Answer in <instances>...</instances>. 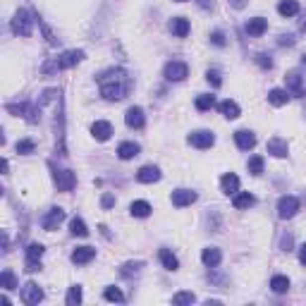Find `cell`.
<instances>
[{
	"label": "cell",
	"instance_id": "6da1fadb",
	"mask_svg": "<svg viewBox=\"0 0 306 306\" xmlns=\"http://www.w3.org/2000/svg\"><path fill=\"white\" fill-rule=\"evenodd\" d=\"M98 86H101V96L108 101H122L129 89H132V81L129 77L122 72V69H110L106 74L98 77Z\"/></svg>",
	"mask_w": 306,
	"mask_h": 306
},
{
	"label": "cell",
	"instance_id": "7a4b0ae2",
	"mask_svg": "<svg viewBox=\"0 0 306 306\" xmlns=\"http://www.w3.org/2000/svg\"><path fill=\"white\" fill-rule=\"evenodd\" d=\"M31 27H34V19H31V14L27 10H19V12L14 14L12 31L17 36H31Z\"/></svg>",
	"mask_w": 306,
	"mask_h": 306
},
{
	"label": "cell",
	"instance_id": "3957f363",
	"mask_svg": "<svg viewBox=\"0 0 306 306\" xmlns=\"http://www.w3.org/2000/svg\"><path fill=\"white\" fill-rule=\"evenodd\" d=\"M186 74H189V69H186V65L180 62V60H173V62L165 65V79L168 81H182Z\"/></svg>",
	"mask_w": 306,
	"mask_h": 306
},
{
	"label": "cell",
	"instance_id": "277c9868",
	"mask_svg": "<svg viewBox=\"0 0 306 306\" xmlns=\"http://www.w3.org/2000/svg\"><path fill=\"white\" fill-rule=\"evenodd\" d=\"M299 211V201L294 199V196H282L278 201V215L282 220H287V218H294V213Z\"/></svg>",
	"mask_w": 306,
	"mask_h": 306
},
{
	"label": "cell",
	"instance_id": "5b68a950",
	"mask_svg": "<svg viewBox=\"0 0 306 306\" xmlns=\"http://www.w3.org/2000/svg\"><path fill=\"white\" fill-rule=\"evenodd\" d=\"M41 299H43V290H41L36 282H27L24 287H22V302L29 306H34V304H39Z\"/></svg>",
	"mask_w": 306,
	"mask_h": 306
},
{
	"label": "cell",
	"instance_id": "8992f818",
	"mask_svg": "<svg viewBox=\"0 0 306 306\" xmlns=\"http://www.w3.org/2000/svg\"><path fill=\"white\" fill-rule=\"evenodd\" d=\"M189 144L196 148H211L215 144V136L206 129H199V132H191L189 134Z\"/></svg>",
	"mask_w": 306,
	"mask_h": 306
},
{
	"label": "cell",
	"instance_id": "52a82bcc",
	"mask_svg": "<svg viewBox=\"0 0 306 306\" xmlns=\"http://www.w3.org/2000/svg\"><path fill=\"white\" fill-rule=\"evenodd\" d=\"M53 177L60 191H72L74 184H77V177H74V173H69V170H55Z\"/></svg>",
	"mask_w": 306,
	"mask_h": 306
},
{
	"label": "cell",
	"instance_id": "ba28073f",
	"mask_svg": "<svg viewBox=\"0 0 306 306\" xmlns=\"http://www.w3.org/2000/svg\"><path fill=\"white\" fill-rule=\"evenodd\" d=\"M81 60H84V53H81V51H67V53H62L58 58L55 67H58V69H67V67L79 65Z\"/></svg>",
	"mask_w": 306,
	"mask_h": 306
},
{
	"label": "cell",
	"instance_id": "9c48e42d",
	"mask_svg": "<svg viewBox=\"0 0 306 306\" xmlns=\"http://www.w3.org/2000/svg\"><path fill=\"white\" fill-rule=\"evenodd\" d=\"M194 201H196V191H189V189H177V191H173V206H177V208L191 206Z\"/></svg>",
	"mask_w": 306,
	"mask_h": 306
},
{
	"label": "cell",
	"instance_id": "30bf717a",
	"mask_svg": "<svg viewBox=\"0 0 306 306\" xmlns=\"http://www.w3.org/2000/svg\"><path fill=\"white\" fill-rule=\"evenodd\" d=\"M62 220H65V211H62V208H51V211H48V215L43 218V230L53 232V230L60 225Z\"/></svg>",
	"mask_w": 306,
	"mask_h": 306
},
{
	"label": "cell",
	"instance_id": "8fae6325",
	"mask_svg": "<svg viewBox=\"0 0 306 306\" xmlns=\"http://www.w3.org/2000/svg\"><path fill=\"white\" fill-rule=\"evenodd\" d=\"M235 141L242 151H249V148L256 146V134L249 132V129H240V132H235Z\"/></svg>",
	"mask_w": 306,
	"mask_h": 306
},
{
	"label": "cell",
	"instance_id": "7c38bea8",
	"mask_svg": "<svg viewBox=\"0 0 306 306\" xmlns=\"http://www.w3.org/2000/svg\"><path fill=\"white\" fill-rule=\"evenodd\" d=\"M136 180L144 182V184H151V182H158L160 180V170L156 165H144L139 173H136Z\"/></svg>",
	"mask_w": 306,
	"mask_h": 306
},
{
	"label": "cell",
	"instance_id": "4fadbf2b",
	"mask_svg": "<svg viewBox=\"0 0 306 306\" xmlns=\"http://www.w3.org/2000/svg\"><path fill=\"white\" fill-rule=\"evenodd\" d=\"M124 122H127V127H132V129H141V127H144V110H141V108H129L127 115H124Z\"/></svg>",
	"mask_w": 306,
	"mask_h": 306
},
{
	"label": "cell",
	"instance_id": "5bb4252c",
	"mask_svg": "<svg viewBox=\"0 0 306 306\" xmlns=\"http://www.w3.org/2000/svg\"><path fill=\"white\" fill-rule=\"evenodd\" d=\"M266 148H268V153L275 156V158H285V156H287V141L280 139V136H273V139L268 141Z\"/></svg>",
	"mask_w": 306,
	"mask_h": 306
},
{
	"label": "cell",
	"instance_id": "9a60e30c",
	"mask_svg": "<svg viewBox=\"0 0 306 306\" xmlns=\"http://www.w3.org/2000/svg\"><path fill=\"white\" fill-rule=\"evenodd\" d=\"M91 134L98 139V141H108L110 139V134H113V127H110V122L106 120H98L91 124Z\"/></svg>",
	"mask_w": 306,
	"mask_h": 306
},
{
	"label": "cell",
	"instance_id": "2e32d148",
	"mask_svg": "<svg viewBox=\"0 0 306 306\" xmlns=\"http://www.w3.org/2000/svg\"><path fill=\"white\" fill-rule=\"evenodd\" d=\"M220 189L225 191V194H237L240 191V177L235 173H227L220 177Z\"/></svg>",
	"mask_w": 306,
	"mask_h": 306
},
{
	"label": "cell",
	"instance_id": "e0dca14e",
	"mask_svg": "<svg viewBox=\"0 0 306 306\" xmlns=\"http://www.w3.org/2000/svg\"><path fill=\"white\" fill-rule=\"evenodd\" d=\"M201 261H203L206 268H215L223 261V253H220V249H215V246H208V249H203V253H201Z\"/></svg>",
	"mask_w": 306,
	"mask_h": 306
},
{
	"label": "cell",
	"instance_id": "ac0fdd59",
	"mask_svg": "<svg viewBox=\"0 0 306 306\" xmlns=\"http://www.w3.org/2000/svg\"><path fill=\"white\" fill-rule=\"evenodd\" d=\"M139 144H134V141H122L120 146H118V156H120L122 160H132L139 156Z\"/></svg>",
	"mask_w": 306,
	"mask_h": 306
},
{
	"label": "cell",
	"instance_id": "d6986e66",
	"mask_svg": "<svg viewBox=\"0 0 306 306\" xmlns=\"http://www.w3.org/2000/svg\"><path fill=\"white\" fill-rule=\"evenodd\" d=\"M287 93H292V96H304V86H302V77L297 74V72H290L287 77Z\"/></svg>",
	"mask_w": 306,
	"mask_h": 306
},
{
	"label": "cell",
	"instance_id": "ffe728a7",
	"mask_svg": "<svg viewBox=\"0 0 306 306\" xmlns=\"http://www.w3.org/2000/svg\"><path fill=\"white\" fill-rule=\"evenodd\" d=\"M244 29H246V34H249V36H261V34L268 29V22L263 19V17H253V19H249V22H246V27H244Z\"/></svg>",
	"mask_w": 306,
	"mask_h": 306
},
{
	"label": "cell",
	"instance_id": "44dd1931",
	"mask_svg": "<svg viewBox=\"0 0 306 306\" xmlns=\"http://www.w3.org/2000/svg\"><path fill=\"white\" fill-rule=\"evenodd\" d=\"M232 203H235L237 211H246V208H251L253 203H256V199H253V194H249V191H237Z\"/></svg>",
	"mask_w": 306,
	"mask_h": 306
},
{
	"label": "cell",
	"instance_id": "7402d4cb",
	"mask_svg": "<svg viewBox=\"0 0 306 306\" xmlns=\"http://www.w3.org/2000/svg\"><path fill=\"white\" fill-rule=\"evenodd\" d=\"M93 256H96V249H91V246H79V249H74L72 251V263H89Z\"/></svg>",
	"mask_w": 306,
	"mask_h": 306
},
{
	"label": "cell",
	"instance_id": "603a6c76",
	"mask_svg": "<svg viewBox=\"0 0 306 306\" xmlns=\"http://www.w3.org/2000/svg\"><path fill=\"white\" fill-rule=\"evenodd\" d=\"M170 31H173L177 39H184L186 34H189V22H186L184 17H175L173 22H170Z\"/></svg>",
	"mask_w": 306,
	"mask_h": 306
},
{
	"label": "cell",
	"instance_id": "cb8c5ba5",
	"mask_svg": "<svg viewBox=\"0 0 306 306\" xmlns=\"http://www.w3.org/2000/svg\"><path fill=\"white\" fill-rule=\"evenodd\" d=\"M160 263H163L165 270H177L180 268V261H177V256L170 249H160Z\"/></svg>",
	"mask_w": 306,
	"mask_h": 306
},
{
	"label": "cell",
	"instance_id": "d4e9b609",
	"mask_svg": "<svg viewBox=\"0 0 306 306\" xmlns=\"http://www.w3.org/2000/svg\"><path fill=\"white\" fill-rule=\"evenodd\" d=\"M287 101H290V93L285 91V89H273V91L268 93V103H270V106H285V103H287Z\"/></svg>",
	"mask_w": 306,
	"mask_h": 306
},
{
	"label": "cell",
	"instance_id": "484cf974",
	"mask_svg": "<svg viewBox=\"0 0 306 306\" xmlns=\"http://www.w3.org/2000/svg\"><path fill=\"white\" fill-rule=\"evenodd\" d=\"M218 108H220V113L225 115L227 120H235V118H240V106H237L235 101H230V98H227V101H223V103H220Z\"/></svg>",
	"mask_w": 306,
	"mask_h": 306
},
{
	"label": "cell",
	"instance_id": "4316f807",
	"mask_svg": "<svg viewBox=\"0 0 306 306\" xmlns=\"http://www.w3.org/2000/svg\"><path fill=\"white\" fill-rule=\"evenodd\" d=\"M278 12L282 17H294V14L299 12V2L297 0H282L278 5Z\"/></svg>",
	"mask_w": 306,
	"mask_h": 306
},
{
	"label": "cell",
	"instance_id": "83f0119b",
	"mask_svg": "<svg viewBox=\"0 0 306 306\" xmlns=\"http://www.w3.org/2000/svg\"><path fill=\"white\" fill-rule=\"evenodd\" d=\"M270 290L275 294H285L290 290V280L285 278V275H275V278L270 280Z\"/></svg>",
	"mask_w": 306,
	"mask_h": 306
},
{
	"label": "cell",
	"instance_id": "f1b7e54d",
	"mask_svg": "<svg viewBox=\"0 0 306 306\" xmlns=\"http://www.w3.org/2000/svg\"><path fill=\"white\" fill-rule=\"evenodd\" d=\"M129 211H132L134 218H148L151 215V206H148L146 201H134L132 206H129Z\"/></svg>",
	"mask_w": 306,
	"mask_h": 306
},
{
	"label": "cell",
	"instance_id": "f546056e",
	"mask_svg": "<svg viewBox=\"0 0 306 306\" xmlns=\"http://www.w3.org/2000/svg\"><path fill=\"white\" fill-rule=\"evenodd\" d=\"M69 232H72L74 237H86V235H89V230H86L81 218H72V220H69Z\"/></svg>",
	"mask_w": 306,
	"mask_h": 306
},
{
	"label": "cell",
	"instance_id": "4dcf8cb0",
	"mask_svg": "<svg viewBox=\"0 0 306 306\" xmlns=\"http://www.w3.org/2000/svg\"><path fill=\"white\" fill-rule=\"evenodd\" d=\"M213 106H215V96H211V93H201L196 98V108L199 110H211Z\"/></svg>",
	"mask_w": 306,
	"mask_h": 306
},
{
	"label": "cell",
	"instance_id": "1f68e13d",
	"mask_svg": "<svg viewBox=\"0 0 306 306\" xmlns=\"http://www.w3.org/2000/svg\"><path fill=\"white\" fill-rule=\"evenodd\" d=\"M43 244H29V249H27V261H41V256H43Z\"/></svg>",
	"mask_w": 306,
	"mask_h": 306
},
{
	"label": "cell",
	"instance_id": "d6a6232c",
	"mask_svg": "<svg viewBox=\"0 0 306 306\" xmlns=\"http://www.w3.org/2000/svg\"><path fill=\"white\" fill-rule=\"evenodd\" d=\"M196 302V297L191 292H177L173 297V304H177V306H184V304H194Z\"/></svg>",
	"mask_w": 306,
	"mask_h": 306
},
{
	"label": "cell",
	"instance_id": "836d02e7",
	"mask_svg": "<svg viewBox=\"0 0 306 306\" xmlns=\"http://www.w3.org/2000/svg\"><path fill=\"white\" fill-rule=\"evenodd\" d=\"M0 285H2V290H14V287H17V280H14V273H12V270H2Z\"/></svg>",
	"mask_w": 306,
	"mask_h": 306
},
{
	"label": "cell",
	"instance_id": "e575fe53",
	"mask_svg": "<svg viewBox=\"0 0 306 306\" xmlns=\"http://www.w3.org/2000/svg\"><path fill=\"white\" fill-rule=\"evenodd\" d=\"M79 302H81V287L79 285H74V287H69V292H67V304L77 306Z\"/></svg>",
	"mask_w": 306,
	"mask_h": 306
},
{
	"label": "cell",
	"instance_id": "d590c367",
	"mask_svg": "<svg viewBox=\"0 0 306 306\" xmlns=\"http://www.w3.org/2000/svg\"><path fill=\"white\" fill-rule=\"evenodd\" d=\"M249 173L251 175L263 173V158H261V156H251V158H249Z\"/></svg>",
	"mask_w": 306,
	"mask_h": 306
},
{
	"label": "cell",
	"instance_id": "8d00e7d4",
	"mask_svg": "<svg viewBox=\"0 0 306 306\" xmlns=\"http://www.w3.org/2000/svg\"><path fill=\"white\" fill-rule=\"evenodd\" d=\"M106 299L108 302H124V294L118 287H106Z\"/></svg>",
	"mask_w": 306,
	"mask_h": 306
},
{
	"label": "cell",
	"instance_id": "74e56055",
	"mask_svg": "<svg viewBox=\"0 0 306 306\" xmlns=\"http://www.w3.org/2000/svg\"><path fill=\"white\" fill-rule=\"evenodd\" d=\"M17 153H31L34 151V141L31 139H22V141H17Z\"/></svg>",
	"mask_w": 306,
	"mask_h": 306
},
{
	"label": "cell",
	"instance_id": "f35d334b",
	"mask_svg": "<svg viewBox=\"0 0 306 306\" xmlns=\"http://www.w3.org/2000/svg\"><path fill=\"white\" fill-rule=\"evenodd\" d=\"M206 79L211 81L213 86H220V84H223V77H220L218 69H208V72H206Z\"/></svg>",
	"mask_w": 306,
	"mask_h": 306
},
{
	"label": "cell",
	"instance_id": "ab89813d",
	"mask_svg": "<svg viewBox=\"0 0 306 306\" xmlns=\"http://www.w3.org/2000/svg\"><path fill=\"white\" fill-rule=\"evenodd\" d=\"M256 62L263 67V69H270V67H273V60H270V55H266V53H258V55H256Z\"/></svg>",
	"mask_w": 306,
	"mask_h": 306
},
{
	"label": "cell",
	"instance_id": "60d3db41",
	"mask_svg": "<svg viewBox=\"0 0 306 306\" xmlns=\"http://www.w3.org/2000/svg\"><path fill=\"white\" fill-rule=\"evenodd\" d=\"M211 41H213L215 46H225V36H223L220 31H213V34H211Z\"/></svg>",
	"mask_w": 306,
	"mask_h": 306
},
{
	"label": "cell",
	"instance_id": "b9f144b4",
	"mask_svg": "<svg viewBox=\"0 0 306 306\" xmlns=\"http://www.w3.org/2000/svg\"><path fill=\"white\" fill-rule=\"evenodd\" d=\"M278 43H280V46H294V36H292V34H282Z\"/></svg>",
	"mask_w": 306,
	"mask_h": 306
},
{
	"label": "cell",
	"instance_id": "7bdbcfd3",
	"mask_svg": "<svg viewBox=\"0 0 306 306\" xmlns=\"http://www.w3.org/2000/svg\"><path fill=\"white\" fill-rule=\"evenodd\" d=\"M113 203H115V196H113V194H106V196H103V208H110Z\"/></svg>",
	"mask_w": 306,
	"mask_h": 306
},
{
	"label": "cell",
	"instance_id": "ee69618b",
	"mask_svg": "<svg viewBox=\"0 0 306 306\" xmlns=\"http://www.w3.org/2000/svg\"><path fill=\"white\" fill-rule=\"evenodd\" d=\"M230 5H232V7H237V10H242V7L246 5V0H230Z\"/></svg>",
	"mask_w": 306,
	"mask_h": 306
},
{
	"label": "cell",
	"instance_id": "f6af8a7d",
	"mask_svg": "<svg viewBox=\"0 0 306 306\" xmlns=\"http://www.w3.org/2000/svg\"><path fill=\"white\" fill-rule=\"evenodd\" d=\"M299 261H302V263L306 266V244L302 246V249H299Z\"/></svg>",
	"mask_w": 306,
	"mask_h": 306
},
{
	"label": "cell",
	"instance_id": "bcb514c9",
	"mask_svg": "<svg viewBox=\"0 0 306 306\" xmlns=\"http://www.w3.org/2000/svg\"><path fill=\"white\" fill-rule=\"evenodd\" d=\"M302 31L306 34V14H304V19H302Z\"/></svg>",
	"mask_w": 306,
	"mask_h": 306
},
{
	"label": "cell",
	"instance_id": "7dc6e473",
	"mask_svg": "<svg viewBox=\"0 0 306 306\" xmlns=\"http://www.w3.org/2000/svg\"><path fill=\"white\" fill-rule=\"evenodd\" d=\"M201 2V7H208V0H199Z\"/></svg>",
	"mask_w": 306,
	"mask_h": 306
},
{
	"label": "cell",
	"instance_id": "c3c4849f",
	"mask_svg": "<svg viewBox=\"0 0 306 306\" xmlns=\"http://www.w3.org/2000/svg\"><path fill=\"white\" fill-rule=\"evenodd\" d=\"M302 62H304V65H306V53H304V58H302Z\"/></svg>",
	"mask_w": 306,
	"mask_h": 306
},
{
	"label": "cell",
	"instance_id": "681fc988",
	"mask_svg": "<svg viewBox=\"0 0 306 306\" xmlns=\"http://www.w3.org/2000/svg\"><path fill=\"white\" fill-rule=\"evenodd\" d=\"M175 2H186V0H175Z\"/></svg>",
	"mask_w": 306,
	"mask_h": 306
}]
</instances>
